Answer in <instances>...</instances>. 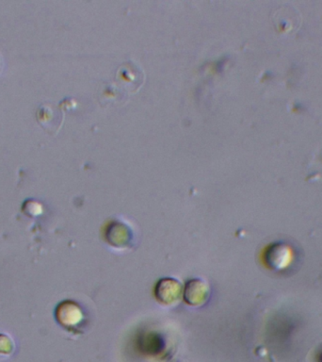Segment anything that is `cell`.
<instances>
[{
  "label": "cell",
  "instance_id": "6da1fadb",
  "mask_svg": "<svg viewBox=\"0 0 322 362\" xmlns=\"http://www.w3.org/2000/svg\"><path fill=\"white\" fill-rule=\"evenodd\" d=\"M55 315L59 324L71 332L80 331L85 322L83 308L78 303L70 300L58 305Z\"/></svg>",
  "mask_w": 322,
  "mask_h": 362
},
{
  "label": "cell",
  "instance_id": "7a4b0ae2",
  "mask_svg": "<svg viewBox=\"0 0 322 362\" xmlns=\"http://www.w3.org/2000/svg\"><path fill=\"white\" fill-rule=\"evenodd\" d=\"M182 293V285L174 279H162L155 285V296L158 301L163 304H175L179 301Z\"/></svg>",
  "mask_w": 322,
  "mask_h": 362
},
{
  "label": "cell",
  "instance_id": "3957f363",
  "mask_svg": "<svg viewBox=\"0 0 322 362\" xmlns=\"http://www.w3.org/2000/svg\"><path fill=\"white\" fill-rule=\"evenodd\" d=\"M209 293V286L208 283L202 279H191L186 283L183 290L184 300L186 304L191 305H201L208 301Z\"/></svg>",
  "mask_w": 322,
  "mask_h": 362
},
{
  "label": "cell",
  "instance_id": "277c9868",
  "mask_svg": "<svg viewBox=\"0 0 322 362\" xmlns=\"http://www.w3.org/2000/svg\"><path fill=\"white\" fill-rule=\"evenodd\" d=\"M291 260V251L287 246L282 243H275L270 246L266 251L265 262L266 264L271 269L285 268Z\"/></svg>",
  "mask_w": 322,
  "mask_h": 362
},
{
  "label": "cell",
  "instance_id": "5b68a950",
  "mask_svg": "<svg viewBox=\"0 0 322 362\" xmlns=\"http://www.w3.org/2000/svg\"><path fill=\"white\" fill-rule=\"evenodd\" d=\"M107 242L115 247H124L132 240V233L129 228L121 223H112L106 232Z\"/></svg>",
  "mask_w": 322,
  "mask_h": 362
},
{
  "label": "cell",
  "instance_id": "8992f818",
  "mask_svg": "<svg viewBox=\"0 0 322 362\" xmlns=\"http://www.w3.org/2000/svg\"><path fill=\"white\" fill-rule=\"evenodd\" d=\"M16 349L13 338L8 334L0 332V356H11Z\"/></svg>",
  "mask_w": 322,
  "mask_h": 362
}]
</instances>
